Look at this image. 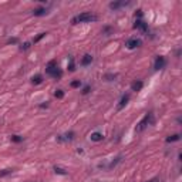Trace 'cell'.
<instances>
[{"label":"cell","instance_id":"cell-1","mask_svg":"<svg viewBox=\"0 0 182 182\" xmlns=\"http://www.w3.org/2000/svg\"><path fill=\"white\" fill-rule=\"evenodd\" d=\"M97 20V16L92 13H88V12H84L81 14H77L71 19L73 24H78V23H91V21H95Z\"/></svg>","mask_w":182,"mask_h":182},{"label":"cell","instance_id":"cell-2","mask_svg":"<svg viewBox=\"0 0 182 182\" xmlns=\"http://www.w3.org/2000/svg\"><path fill=\"white\" fill-rule=\"evenodd\" d=\"M46 71H47V74H48V76H51L53 78H60L61 76H63V73H61V70L59 68V65H57V63H56L54 60H53V61H50V63L47 64Z\"/></svg>","mask_w":182,"mask_h":182},{"label":"cell","instance_id":"cell-3","mask_svg":"<svg viewBox=\"0 0 182 182\" xmlns=\"http://www.w3.org/2000/svg\"><path fill=\"white\" fill-rule=\"evenodd\" d=\"M150 121H151V114H145V117L138 123V125H136V128L135 130L138 131V132H141V131H144L147 127H148V124H150Z\"/></svg>","mask_w":182,"mask_h":182},{"label":"cell","instance_id":"cell-4","mask_svg":"<svg viewBox=\"0 0 182 182\" xmlns=\"http://www.w3.org/2000/svg\"><path fill=\"white\" fill-rule=\"evenodd\" d=\"M142 44V41L139 39H130L128 41H127V47L130 48V50H132V48H136V47H139V46Z\"/></svg>","mask_w":182,"mask_h":182},{"label":"cell","instance_id":"cell-5","mask_svg":"<svg viewBox=\"0 0 182 182\" xmlns=\"http://www.w3.org/2000/svg\"><path fill=\"white\" fill-rule=\"evenodd\" d=\"M130 4V1H112L110 3V9L111 10H118V9H121V7H125Z\"/></svg>","mask_w":182,"mask_h":182},{"label":"cell","instance_id":"cell-6","mask_svg":"<svg viewBox=\"0 0 182 182\" xmlns=\"http://www.w3.org/2000/svg\"><path fill=\"white\" fill-rule=\"evenodd\" d=\"M134 27H135V29H139V30H142L144 33L148 32V26H147V23H144V20H141V19H136L135 20V24H134Z\"/></svg>","mask_w":182,"mask_h":182},{"label":"cell","instance_id":"cell-7","mask_svg":"<svg viewBox=\"0 0 182 182\" xmlns=\"http://www.w3.org/2000/svg\"><path fill=\"white\" fill-rule=\"evenodd\" d=\"M164 65H165V59H164L162 56H158V57L155 59L154 68H155V70H161V68H164Z\"/></svg>","mask_w":182,"mask_h":182},{"label":"cell","instance_id":"cell-8","mask_svg":"<svg viewBox=\"0 0 182 182\" xmlns=\"http://www.w3.org/2000/svg\"><path fill=\"white\" fill-rule=\"evenodd\" d=\"M74 132L73 131H70V132H67V134H64V135H60L59 139L60 141H71V139H74Z\"/></svg>","mask_w":182,"mask_h":182},{"label":"cell","instance_id":"cell-9","mask_svg":"<svg viewBox=\"0 0 182 182\" xmlns=\"http://www.w3.org/2000/svg\"><path fill=\"white\" fill-rule=\"evenodd\" d=\"M92 63V56L91 54H85L84 57H83V60H81V64L83 65H88Z\"/></svg>","mask_w":182,"mask_h":182},{"label":"cell","instance_id":"cell-10","mask_svg":"<svg viewBox=\"0 0 182 182\" xmlns=\"http://www.w3.org/2000/svg\"><path fill=\"white\" fill-rule=\"evenodd\" d=\"M128 100H130V95H128V94L123 95L121 101H120V104H118V108H120V110H121V108H124V107L127 105V103H128Z\"/></svg>","mask_w":182,"mask_h":182},{"label":"cell","instance_id":"cell-11","mask_svg":"<svg viewBox=\"0 0 182 182\" xmlns=\"http://www.w3.org/2000/svg\"><path fill=\"white\" fill-rule=\"evenodd\" d=\"M33 14H34V16H46V14H47V10H46L44 7H39V9H34V10H33Z\"/></svg>","mask_w":182,"mask_h":182},{"label":"cell","instance_id":"cell-12","mask_svg":"<svg viewBox=\"0 0 182 182\" xmlns=\"http://www.w3.org/2000/svg\"><path fill=\"white\" fill-rule=\"evenodd\" d=\"M142 85H144L142 81L138 80V81H134V83L131 84V88H132V91H139L141 88H142Z\"/></svg>","mask_w":182,"mask_h":182},{"label":"cell","instance_id":"cell-13","mask_svg":"<svg viewBox=\"0 0 182 182\" xmlns=\"http://www.w3.org/2000/svg\"><path fill=\"white\" fill-rule=\"evenodd\" d=\"M32 83L33 84H40V83H43V76H41V74H36V76H33Z\"/></svg>","mask_w":182,"mask_h":182},{"label":"cell","instance_id":"cell-14","mask_svg":"<svg viewBox=\"0 0 182 182\" xmlns=\"http://www.w3.org/2000/svg\"><path fill=\"white\" fill-rule=\"evenodd\" d=\"M91 141H101L104 136H103V134H100V132H94V134H91Z\"/></svg>","mask_w":182,"mask_h":182},{"label":"cell","instance_id":"cell-15","mask_svg":"<svg viewBox=\"0 0 182 182\" xmlns=\"http://www.w3.org/2000/svg\"><path fill=\"white\" fill-rule=\"evenodd\" d=\"M181 139V135L179 134H175V135H169L167 138V142H174V141H179Z\"/></svg>","mask_w":182,"mask_h":182},{"label":"cell","instance_id":"cell-16","mask_svg":"<svg viewBox=\"0 0 182 182\" xmlns=\"http://www.w3.org/2000/svg\"><path fill=\"white\" fill-rule=\"evenodd\" d=\"M13 172V169H3V171H0V178H3V176L6 175H10Z\"/></svg>","mask_w":182,"mask_h":182},{"label":"cell","instance_id":"cell-17","mask_svg":"<svg viewBox=\"0 0 182 182\" xmlns=\"http://www.w3.org/2000/svg\"><path fill=\"white\" fill-rule=\"evenodd\" d=\"M54 171L56 174H60V175H65V171L63 168H59V167H54Z\"/></svg>","mask_w":182,"mask_h":182},{"label":"cell","instance_id":"cell-18","mask_svg":"<svg viewBox=\"0 0 182 182\" xmlns=\"http://www.w3.org/2000/svg\"><path fill=\"white\" fill-rule=\"evenodd\" d=\"M12 141L13 142H20V141H23V138L19 135H12Z\"/></svg>","mask_w":182,"mask_h":182},{"label":"cell","instance_id":"cell-19","mask_svg":"<svg viewBox=\"0 0 182 182\" xmlns=\"http://www.w3.org/2000/svg\"><path fill=\"white\" fill-rule=\"evenodd\" d=\"M54 95H56L57 98H63V97H64V92H63V90H57Z\"/></svg>","mask_w":182,"mask_h":182},{"label":"cell","instance_id":"cell-20","mask_svg":"<svg viewBox=\"0 0 182 182\" xmlns=\"http://www.w3.org/2000/svg\"><path fill=\"white\" fill-rule=\"evenodd\" d=\"M68 70L70 71H74L76 68H74V59H70V64H68Z\"/></svg>","mask_w":182,"mask_h":182},{"label":"cell","instance_id":"cell-21","mask_svg":"<svg viewBox=\"0 0 182 182\" xmlns=\"http://www.w3.org/2000/svg\"><path fill=\"white\" fill-rule=\"evenodd\" d=\"M44 36H46V33H40L39 36H37V37H36V39L33 40V43H37V41H39L40 39H43V37H44Z\"/></svg>","mask_w":182,"mask_h":182},{"label":"cell","instance_id":"cell-22","mask_svg":"<svg viewBox=\"0 0 182 182\" xmlns=\"http://www.w3.org/2000/svg\"><path fill=\"white\" fill-rule=\"evenodd\" d=\"M81 85V83L78 81V80H76V81H73L71 83V87H74V88H77V87H80Z\"/></svg>","mask_w":182,"mask_h":182},{"label":"cell","instance_id":"cell-23","mask_svg":"<svg viewBox=\"0 0 182 182\" xmlns=\"http://www.w3.org/2000/svg\"><path fill=\"white\" fill-rule=\"evenodd\" d=\"M117 77V74H107V76H105V78H108V80H114V78Z\"/></svg>","mask_w":182,"mask_h":182},{"label":"cell","instance_id":"cell-24","mask_svg":"<svg viewBox=\"0 0 182 182\" xmlns=\"http://www.w3.org/2000/svg\"><path fill=\"white\" fill-rule=\"evenodd\" d=\"M29 47H30V43H24V44L21 46V47H20V48H21V50H27V48H29Z\"/></svg>","mask_w":182,"mask_h":182},{"label":"cell","instance_id":"cell-25","mask_svg":"<svg viewBox=\"0 0 182 182\" xmlns=\"http://www.w3.org/2000/svg\"><path fill=\"white\" fill-rule=\"evenodd\" d=\"M90 91V85H87V87H84V90H83V94H87Z\"/></svg>","mask_w":182,"mask_h":182},{"label":"cell","instance_id":"cell-26","mask_svg":"<svg viewBox=\"0 0 182 182\" xmlns=\"http://www.w3.org/2000/svg\"><path fill=\"white\" fill-rule=\"evenodd\" d=\"M148 182H159V179H156V178H154V179H151V181H148Z\"/></svg>","mask_w":182,"mask_h":182}]
</instances>
